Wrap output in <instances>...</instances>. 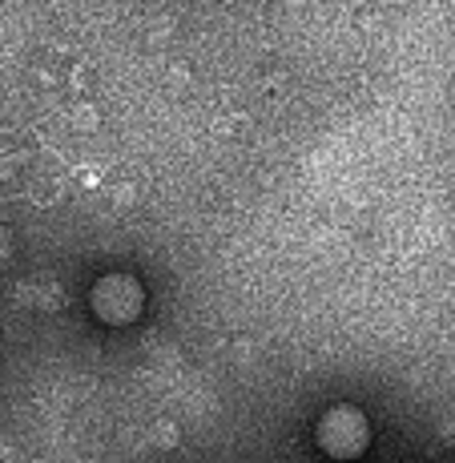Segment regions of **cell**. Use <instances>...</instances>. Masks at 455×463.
I'll use <instances>...</instances> for the list:
<instances>
[{
  "label": "cell",
  "mask_w": 455,
  "mask_h": 463,
  "mask_svg": "<svg viewBox=\"0 0 455 463\" xmlns=\"http://www.w3.org/2000/svg\"><path fill=\"white\" fill-rule=\"evenodd\" d=\"M318 448L327 451L331 459H355L367 451V439H371V427H367V415L351 403H338L331 411L318 420Z\"/></svg>",
  "instance_id": "6da1fadb"
},
{
  "label": "cell",
  "mask_w": 455,
  "mask_h": 463,
  "mask_svg": "<svg viewBox=\"0 0 455 463\" xmlns=\"http://www.w3.org/2000/svg\"><path fill=\"white\" fill-rule=\"evenodd\" d=\"M89 298H93L97 318L109 323V326L133 323V318L141 315V302H146L137 279H129V274H105V279H97V287H93Z\"/></svg>",
  "instance_id": "7a4b0ae2"
}]
</instances>
